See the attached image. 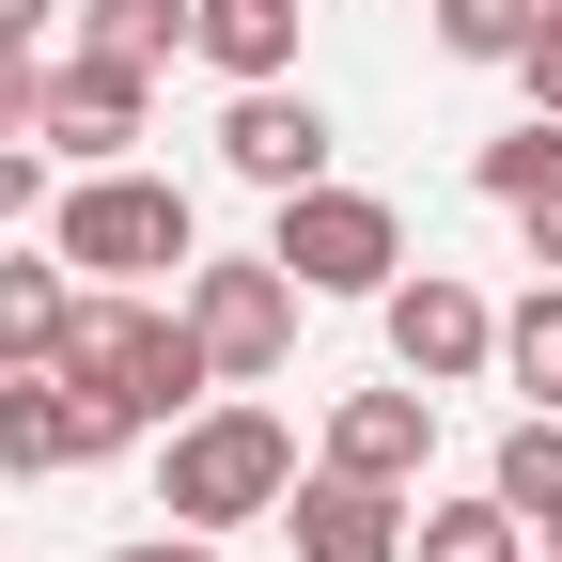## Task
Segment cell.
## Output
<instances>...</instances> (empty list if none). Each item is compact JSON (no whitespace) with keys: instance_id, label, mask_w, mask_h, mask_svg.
Segmentation results:
<instances>
[{"instance_id":"cell-1","label":"cell","mask_w":562,"mask_h":562,"mask_svg":"<svg viewBox=\"0 0 562 562\" xmlns=\"http://www.w3.org/2000/svg\"><path fill=\"white\" fill-rule=\"evenodd\" d=\"M297 501V438H281L266 406H188L172 453H157V516L172 531H250Z\"/></svg>"},{"instance_id":"cell-2","label":"cell","mask_w":562,"mask_h":562,"mask_svg":"<svg viewBox=\"0 0 562 562\" xmlns=\"http://www.w3.org/2000/svg\"><path fill=\"white\" fill-rule=\"evenodd\" d=\"M63 375H94L125 422H188L220 360H203V328H188V313H140L125 281H110V297H79V328H63Z\"/></svg>"},{"instance_id":"cell-3","label":"cell","mask_w":562,"mask_h":562,"mask_svg":"<svg viewBox=\"0 0 562 562\" xmlns=\"http://www.w3.org/2000/svg\"><path fill=\"white\" fill-rule=\"evenodd\" d=\"M63 266H94V281H157V266H203V220H188V188L172 172H79L63 188V220H47Z\"/></svg>"},{"instance_id":"cell-4","label":"cell","mask_w":562,"mask_h":562,"mask_svg":"<svg viewBox=\"0 0 562 562\" xmlns=\"http://www.w3.org/2000/svg\"><path fill=\"white\" fill-rule=\"evenodd\" d=\"M140 422L94 391V375H63V360H0V484H47V469H94L125 453Z\"/></svg>"},{"instance_id":"cell-5","label":"cell","mask_w":562,"mask_h":562,"mask_svg":"<svg viewBox=\"0 0 562 562\" xmlns=\"http://www.w3.org/2000/svg\"><path fill=\"white\" fill-rule=\"evenodd\" d=\"M266 250L297 266L313 297H391V281H406V220L375 188H281V235Z\"/></svg>"},{"instance_id":"cell-6","label":"cell","mask_w":562,"mask_h":562,"mask_svg":"<svg viewBox=\"0 0 562 562\" xmlns=\"http://www.w3.org/2000/svg\"><path fill=\"white\" fill-rule=\"evenodd\" d=\"M297 297H313V281L281 266V250L188 266V328H203V360H220V375H281V360H297Z\"/></svg>"},{"instance_id":"cell-7","label":"cell","mask_w":562,"mask_h":562,"mask_svg":"<svg viewBox=\"0 0 562 562\" xmlns=\"http://www.w3.org/2000/svg\"><path fill=\"white\" fill-rule=\"evenodd\" d=\"M375 313H391V375H422V391H469L484 360H501V313H484L453 266H406Z\"/></svg>"},{"instance_id":"cell-8","label":"cell","mask_w":562,"mask_h":562,"mask_svg":"<svg viewBox=\"0 0 562 562\" xmlns=\"http://www.w3.org/2000/svg\"><path fill=\"white\" fill-rule=\"evenodd\" d=\"M220 157H235V188H328V110L313 94H281V79H235V110H220Z\"/></svg>"},{"instance_id":"cell-9","label":"cell","mask_w":562,"mask_h":562,"mask_svg":"<svg viewBox=\"0 0 562 562\" xmlns=\"http://www.w3.org/2000/svg\"><path fill=\"white\" fill-rule=\"evenodd\" d=\"M125 140H140V63H94V47H63V63H47V157L110 172Z\"/></svg>"},{"instance_id":"cell-10","label":"cell","mask_w":562,"mask_h":562,"mask_svg":"<svg viewBox=\"0 0 562 562\" xmlns=\"http://www.w3.org/2000/svg\"><path fill=\"white\" fill-rule=\"evenodd\" d=\"M281 531H297V562H406V501L360 484V469H313L281 501Z\"/></svg>"},{"instance_id":"cell-11","label":"cell","mask_w":562,"mask_h":562,"mask_svg":"<svg viewBox=\"0 0 562 562\" xmlns=\"http://www.w3.org/2000/svg\"><path fill=\"white\" fill-rule=\"evenodd\" d=\"M422 453H438V391H344L328 406V469H360V484H422Z\"/></svg>"},{"instance_id":"cell-12","label":"cell","mask_w":562,"mask_h":562,"mask_svg":"<svg viewBox=\"0 0 562 562\" xmlns=\"http://www.w3.org/2000/svg\"><path fill=\"white\" fill-rule=\"evenodd\" d=\"M79 47H94V63H140V79H157L172 47H203V0H79Z\"/></svg>"},{"instance_id":"cell-13","label":"cell","mask_w":562,"mask_h":562,"mask_svg":"<svg viewBox=\"0 0 562 562\" xmlns=\"http://www.w3.org/2000/svg\"><path fill=\"white\" fill-rule=\"evenodd\" d=\"M203 63L220 79H297V0H203Z\"/></svg>"},{"instance_id":"cell-14","label":"cell","mask_w":562,"mask_h":562,"mask_svg":"<svg viewBox=\"0 0 562 562\" xmlns=\"http://www.w3.org/2000/svg\"><path fill=\"white\" fill-rule=\"evenodd\" d=\"M63 328H79V281H63V250L0 266V360H63Z\"/></svg>"},{"instance_id":"cell-15","label":"cell","mask_w":562,"mask_h":562,"mask_svg":"<svg viewBox=\"0 0 562 562\" xmlns=\"http://www.w3.org/2000/svg\"><path fill=\"white\" fill-rule=\"evenodd\" d=\"M501 375H516L531 406H562V281H531V297L501 313Z\"/></svg>"},{"instance_id":"cell-16","label":"cell","mask_w":562,"mask_h":562,"mask_svg":"<svg viewBox=\"0 0 562 562\" xmlns=\"http://www.w3.org/2000/svg\"><path fill=\"white\" fill-rule=\"evenodd\" d=\"M547 188H562V110H531V125L484 140V203H547Z\"/></svg>"},{"instance_id":"cell-17","label":"cell","mask_w":562,"mask_h":562,"mask_svg":"<svg viewBox=\"0 0 562 562\" xmlns=\"http://www.w3.org/2000/svg\"><path fill=\"white\" fill-rule=\"evenodd\" d=\"M516 531H531V516L501 501V484H484V501H453V516H422V562H531Z\"/></svg>"},{"instance_id":"cell-18","label":"cell","mask_w":562,"mask_h":562,"mask_svg":"<svg viewBox=\"0 0 562 562\" xmlns=\"http://www.w3.org/2000/svg\"><path fill=\"white\" fill-rule=\"evenodd\" d=\"M484 484H501L516 516H547V501H562V406H531L516 438H501V469H484Z\"/></svg>"},{"instance_id":"cell-19","label":"cell","mask_w":562,"mask_h":562,"mask_svg":"<svg viewBox=\"0 0 562 562\" xmlns=\"http://www.w3.org/2000/svg\"><path fill=\"white\" fill-rule=\"evenodd\" d=\"M531 16H547V0H438V47H453V63H516Z\"/></svg>"},{"instance_id":"cell-20","label":"cell","mask_w":562,"mask_h":562,"mask_svg":"<svg viewBox=\"0 0 562 562\" xmlns=\"http://www.w3.org/2000/svg\"><path fill=\"white\" fill-rule=\"evenodd\" d=\"M0 140H47V63L0 47Z\"/></svg>"},{"instance_id":"cell-21","label":"cell","mask_w":562,"mask_h":562,"mask_svg":"<svg viewBox=\"0 0 562 562\" xmlns=\"http://www.w3.org/2000/svg\"><path fill=\"white\" fill-rule=\"evenodd\" d=\"M516 79H531V110H562V0L531 16V47H516Z\"/></svg>"},{"instance_id":"cell-22","label":"cell","mask_w":562,"mask_h":562,"mask_svg":"<svg viewBox=\"0 0 562 562\" xmlns=\"http://www.w3.org/2000/svg\"><path fill=\"white\" fill-rule=\"evenodd\" d=\"M47 203V140H0V220H32Z\"/></svg>"},{"instance_id":"cell-23","label":"cell","mask_w":562,"mask_h":562,"mask_svg":"<svg viewBox=\"0 0 562 562\" xmlns=\"http://www.w3.org/2000/svg\"><path fill=\"white\" fill-rule=\"evenodd\" d=\"M110 562H220V531H140V547H110Z\"/></svg>"},{"instance_id":"cell-24","label":"cell","mask_w":562,"mask_h":562,"mask_svg":"<svg viewBox=\"0 0 562 562\" xmlns=\"http://www.w3.org/2000/svg\"><path fill=\"white\" fill-rule=\"evenodd\" d=\"M47 16H79V0H0V47H47Z\"/></svg>"},{"instance_id":"cell-25","label":"cell","mask_w":562,"mask_h":562,"mask_svg":"<svg viewBox=\"0 0 562 562\" xmlns=\"http://www.w3.org/2000/svg\"><path fill=\"white\" fill-rule=\"evenodd\" d=\"M516 220H531V266H562V188H547V203H516Z\"/></svg>"},{"instance_id":"cell-26","label":"cell","mask_w":562,"mask_h":562,"mask_svg":"<svg viewBox=\"0 0 562 562\" xmlns=\"http://www.w3.org/2000/svg\"><path fill=\"white\" fill-rule=\"evenodd\" d=\"M531 531H547V562H562V501H547V516H531Z\"/></svg>"}]
</instances>
